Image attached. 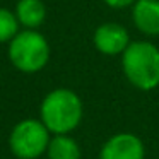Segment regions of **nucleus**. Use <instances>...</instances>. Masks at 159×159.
Here are the masks:
<instances>
[{"label":"nucleus","mask_w":159,"mask_h":159,"mask_svg":"<svg viewBox=\"0 0 159 159\" xmlns=\"http://www.w3.org/2000/svg\"><path fill=\"white\" fill-rule=\"evenodd\" d=\"M84 106L77 93L67 87L53 89L43 98L39 106V120L53 135L70 134L79 127Z\"/></svg>","instance_id":"f257e3e1"},{"label":"nucleus","mask_w":159,"mask_h":159,"mask_svg":"<svg viewBox=\"0 0 159 159\" xmlns=\"http://www.w3.org/2000/svg\"><path fill=\"white\" fill-rule=\"evenodd\" d=\"M121 69L134 87L156 89L159 86V48L149 41H130L121 53Z\"/></svg>","instance_id":"f03ea898"},{"label":"nucleus","mask_w":159,"mask_h":159,"mask_svg":"<svg viewBox=\"0 0 159 159\" xmlns=\"http://www.w3.org/2000/svg\"><path fill=\"white\" fill-rule=\"evenodd\" d=\"M50 45L36 29H24L9 41V60L24 74H36L50 62Z\"/></svg>","instance_id":"7ed1b4c3"},{"label":"nucleus","mask_w":159,"mask_h":159,"mask_svg":"<svg viewBox=\"0 0 159 159\" xmlns=\"http://www.w3.org/2000/svg\"><path fill=\"white\" fill-rule=\"evenodd\" d=\"M52 132L41 120L26 118L14 125L9 137L12 154L17 159H36L43 156L52 140Z\"/></svg>","instance_id":"20e7f679"},{"label":"nucleus","mask_w":159,"mask_h":159,"mask_svg":"<svg viewBox=\"0 0 159 159\" xmlns=\"http://www.w3.org/2000/svg\"><path fill=\"white\" fill-rule=\"evenodd\" d=\"M145 147L140 137L130 132L115 134L103 144L99 159H144Z\"/></svg>","instance_id":"39448f33"},{"label":"nucleus","mask_w":159,"mask_h":159,"mask_svg":"<svg viewBox=\"0 0 159 159\" xmlns=\"http://www.w3.org/2000/svg\"><path fill=\"white\" fill-rule=\"evenodd\" d=\"M93 45L98 52L106 57L121 55L130 45V36L127 29L118 22H104L94 31Z\"/></svg>","instance_id":"423d86ee"},{"label":"nucleus","mask_w":159,"mask_h":159,"mask_svg":"<svg viewBox=\"0 0 159 159\" xmlns=\"http://www.w3.org/2000/svg\"><path fill=\"white\" fill-rule=\"evenodd\" d=\"M132 7L135 28L145 36H159V0H137Z\"/></svg>","instance_id":"0eeeda50"},{"label":"nucleus","mask_w":159,"mask_h":159,"mask_svg":"<svg viewBox=\"0 0 159 159\" xmlns=\"http://www.w3.org/2000/svg\"><path fill=\"white\" fill-rule=\"evenodd\" d=\"M16 16L26 29H36L45 22L46 7L43 0H19L16 5Z\"/></svg>","instance_id":"6e6552de"},{"label":"nucleus","mask_w":159,"mask_h":159,"mask_svg":"<svg viewBox=\"0 0 159 159\" xmlns=\"http://www.w3.org/2000/svg\"><path fill=\"white\" fill-rule=\"evenodd\" d=\"M48 159H80V147L69 134L53 135L46 149Z\"/></svg>","instance_id":"1a4fd4ad"},{"label":"nucleus","mask_w":159,"mask_h":159,"mask_svg":"<svg viewBox=\"0 0 159 159\" xmlns=\"http://www.w3.org/2000/svg\"><path fill=\"white\" fill-rule=\"evenodd\" d=\"M19 33V21L16 12L0 7V43H7Z\"/></svg>","instance_id":"9d476101"},{"label":"nucleus","mask_w":159,"mask_h":159,"mask_svg":"<svg viewBox=\"0 0 159 159\" xmlns=\"http://www.w3.org/2000/svg\"><path fill=\"white\" fill-rule=\"evenodd\" d=\"M103 2L110 9H127L130 5H134L137 0H103Z\"/></svg>","instance_id":"9b49d317"}]
</instances>
